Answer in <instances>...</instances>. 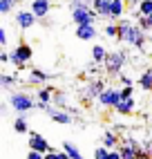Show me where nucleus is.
I'll return each instance as SVG.
<instances>
[{"label": "nucleus", "instance_id": "29", "mask_svg": "<svg viewBox=\"0 0 152 159\" xmlns=\"http://www.w3.org/2000/svg\"><path fill=\"white\" fill-rule=\"evenodd\" d=\"M65 101H67V97H65V94L63 92H56V94H54V105H58V108H67V105H65Z\"/></svg>", "mask_w": 152, "mask_h": 159}, {"label": "nucleus", "instance_id": "17", "mask_svg": "<svg viewBox=\"0 0 152 159\" xmlns=\"http://www.w3.org/2000/svg\"><path fill=\"white\" fill-rule=\"evenodd\" d=\"M101 146H105L107 150H114L118 146V139H116V132L114 130H105L103 137H101Z\"/></svg>", "mask_w": 152, "mask_h": 159}, {"label": "nucleus", "instance_id": "3", "mask_svg": "<svg viewBox=\"0 0 152 159\" xmlns=\"http://www.w3.org/2000/svg\"><path fill=\"white\" fill-rule=\"evenodd\" d=\"M9 105H11L18 114H25V112L36 108V99L31 97L29 92H11L9 94Z\"/></svg>", "mask_w": 152, "mask_h": 159}, {"label": "nucleus", "instance_id": "14", "mask_svg": "<svg viewBox=\"0 0 152 159\" xmlns=\"http://www.w3.org/2000/svg\"><path fill=\"white\" fill-rule=\"evenodd\" d=\"M92 7H94V11L99 14L101 18L110 20V9H112V0H94V2H92Z\"/></svg>", "mask_w": 152, "mask_h": 159}, {"label": "nucleus", "instance_id": "28", "mask_svg": "<svg viewBox=\"0 0 152 159\" xmlns=\"http://www.w3.org/2000/svg\"><path fill=\"white\" fill-rule=\"evenodd\" d=\"M94 159H110V150H107L105 146H99L94 150Z\"/></svg>", "mask_w": 152, "mask_h": 159}, {"label": "nucleus", "instance_id": "8", "mask_svg": "<svg viewBox=\"0 0 152 159\" xmlns=\"http://www.w3.org/2000/svg\"><path fill=\"white\" fill-rule=\"evenodd\" d=\"M105 88H107V85H105V81H103V79H94V81H90L87 85H85L83 97L87 99V101H94V99H99V97H101V92H103Z\"/></svg>", "mask_w": 152, "mask_h": 159}, {"label": "nucleus", "instance_id": "24", "mask_svg": "<svg viewBox=\"0 0 152 159\" xmlns=\"http://www.w3.org/2000/svg\"><path fill=\"white\" fill-rule=\"evenodd\" d=\"M16 5H18V0H0V14H11L14 9H16Z\"/></svg>", "mask_w": 152, "mask_h": 159}, {"label": "nucleus", "instance_id": "35", "mask_svg": "<svg viewBox=\"0 0 152 159\" xmlns=\"http://www.w3.org/2000/svg\"><path fill=\"white\" fill-rule=\"evenodd\" d=\"M110 159H123V157H121V150H118V148L110 150Z\"/></svg>", "mask_w": 152, "mask_h": 159}, {"label": "nucleus", "instance_id": "37", "mask_svg": "<svg viewBox=\"0 0 152 159\" xmlns=\"http://www.w3.org/2000/svg\"><path fill=\"white\" fill-rule=\"evenodd\" d=\"M45 159H58V155H56V150H51V152H47V155H45Z\"/></svg>", "mask_w": 152, "mask_h": 159}, {"label": "nucleus", "instance_id": "34", "mask_svg": "<svg viewBox=\"0 0 152 159\" xmlns=\"http://www.w3.org/2000/svg\"><path fill=\"white\" fill-rule=\"evenodd\" d=\"M27 159H45V155H42V152H36V150H29Z\"/></svg>", "mask_w": 152, "mask_h": 159}, {"label": "nucleus", "instance_id": "1", "mask_svg": "<svg viewBox=\"0 0 152 159\" xmlns=\"http://www.w3.org/2000/svg\"><path fill=\"white\" fill-rule=\"evenodd\" d=\"M118 40H123L125 45L134 47V49H145V34L139 27V23H132L130 18L118 20Z\"/></svg>", "mask_w": 152, "mask_h": 159}, {"label": "nucleus", "instance_id": "7", "mask_svg": "<svg viewBox=\"0 0 152 159\" xmlns=\"http://www.w3.org/2000/svg\"><path fill=\"white\" fill-rule=\"evenodd\" d=\"M29 150H36V152L47 155V152H51V146L47 143V139H45L42 134H38V132H29Z\"/></svg>", "mask_w": 152, "mask_h": 159}, {"label": "nucleus", "instance_id": "19", "mask_svg": "<svg viewBox=\"0 0 152 159\" xmlns=\"http://www.w3.org/2000/svg\"><path fill=\"white\" fill-rule=\"evenodd\" d=\"M139 88L143 92H152V70H143L139 76Z\"/></svg>", "mask_w": 152, "mask_h": 159}, {"label": "nucleus", "instance_id": "13", "mask_svg": "<svg viewBox=\"0 0 152 159\" xmlns=\"http://www.w3.org/2000/svg\"><path fill=\"white\" fill-rule=\"evenodd\" d=\"M51 79V74L40 70V67H31L29 70V83H36V85H40V83H47Z\"/></svg>", "mask_w": 152, "mask_h": 159}, {"label": "nucleus", "instance_id": "9", "mask_svg": "<svg viewBox=\"0 0 152 159\" xmlns=\"http://www.w3.org/2000/svg\"><path fill=\"white\" fill-rule=\"evenodd\" d=\"M51 121H56V123H63V125H69L72 123V114L67 110H63V108H56V105H49L47 112H45Z\"/></svg>", "mask_w": 152, "mask_h": 159}, {"label": "nucleus", "instance_id": "31", "mask_svg": "<svg viewBox=\"0 0 152 159\" xmlns=\"http://www.w3.org/2000/svg\"><path fill=\"white\" fill-rule=\"evenodd\" d=\"M134 88H121V99H134Z\"/></svg>", "mask_w": 152, "mask_h": 159}, {"label": "nucleus", "instance_id": "16", "mask_svg": "<svg viewBox=\"0 0 152 159\" xmlns=\"http://www.w3.org/2000/svg\"><path fill=\"white\" fill-rule=\"evenodd\" d=\"M114 110H116L118 114H125V116H127V114H132V112L136 110V101H134V99H121V103H118Z\"/></svg>", "mask_w": 152, "mask_h": 159}, {"label": "nucleus", "instance_id": "25", "mask_svg": "<svg viewBox=\"0 0 152 159\" xmlns=\"http://www.w3.org/2000/svg\"><path fill=\"white\" fill-rule=\"evenodd\" d=\"M136 9H139L141 16H150V14H152V0H141Z\"/></svg>", "mask_w": 152, "mask_h": 159}, {"label": "nucleus", "instance_id": "36", "mask_svg": "<svg viewBox=\"0 0 152 159\" xmlns=\"http://www.w3.org/2000/svg\"><path fill=\"white\" fill-rule=\"evenodd\" d=\"M0 63H9V52L2 49V54H0Z\"/></svg>", "mask_w": 152, "mask_h": 159}, {"label": "nucleus", "instance_id": "32", "mask_svg": "<svg viewBox=\"0 0 152 159\" xmlns=\"http://www.w3.org/2000/svg\"><path fill=\"white\" fill-rule=\"evenodd\" d=\"M118 81H121V85H123V88H132V79L125 76V74H118Z\"/></svg>", "mask_w": 152, "mask_h": 159}, {"label": "nucleus", "instance_id": "11", "mask_svg": "<svg viewBox=\"0 0 152 159\" xmlns=\"http://www.w3.org/2000/svg\"><path fill=\"white\" fill-rule=\"evenodd\" d=\"M36 16L31 14V11H25V9H20V11H16V25L20 27V29H31L36 25Z\"/></svg>", "mask_w": 152, "mask_h": 159}, {"label": "nucleus", "instance_id": "22", "mask_svg": "<svg viewBox=\"0 0 152 159\" xmlns=\"http://www.w3.org/2000/svg\"><path fill=\"white\" fill-rule=\"evenodd\" d=\"M63 150L69 155V159H83L81 150H78V146L72 143V141H63Z\"/></svg>", "mask_w": 152, "mask_h": 159}, {"label": "nucleus", "instance_id": "18", "mask_svg": "<svg viewBox=\"0 0 152 159\" xmlns=\"http://www.w3.org/2000/svg\"><path fill=\"white\" fill-rule=\"evenodd\" d=\"M107 54H110V52H107L103 45H94L92 47V61L96 63V65H103L105 58H107Z\"/></svg>", "mask_w": 152, "mask_h": 159}, {"label": "nucleus", "instance_id": "27", "mask_svg": "<svg viewBox=\"0 0 152 159\" xmlns=\"http://www.w3.org/2000/svg\"><path fill=\"white\" fill-rule=\"evenodd\" d=\"M94 0H69V9H81V7H92Z\"/></svg>", "mask_w": 152, "mask_h": 159}, {"label": "nucleus", "instance_id": "4", "mask_svg": "<svg viewBox=\"0 0 152 159\" xmlns=\"http://www.w3.org/2000/svg\"><path fill=\"white\" fill-rule=\"evenodd\" d=\"M125 63H127V52H125V49H114V52L107 54V58H105L103 65H105V72H107V74L118 76Z\"/></svg>", "mask_w": 152, "mask_h": 159}, {"label": "nucleus", "instance_id": "33", "mask_svg": "<svg viewBox=\"0 0 152 159\" xmlns=\"http://www.w3.org/2000/svg\"><path fill=\"white\" fill-rule=\"evenodd\" d=\"M0 45H2V47L7 45V29L5 27H0Z\"/></svg>", "mask_w": 152, "mask_h": 159}, {"label": "nucleus", "instance_id": "39", "mask_svg": "<svg viewBox=\"0 0 152 159\" xmlns=\"http://www.w3.org/2000/svg\"><path fill=\"white\" fill-rule=\"evenodd\" d=\"M148 18H150V20H152V14H150V16H148Z\"/></svg>", "mask_w": 152, "mask_h": 159}, {"label": "nucleus", "instance_id": "2", "mask_svg": "<svg viewBox=\"0 0 152 159\" xmlns=\"http://www.w3.org/2000/svg\"><path fill=\"white\" fill-rule=\"evenodd\" d=\"M31 56H34V49H31V45L18 43L11 52H9V63H11L16 70H25V65L31 61Z\"/></svg>", "mask_w": 152, "mask_h": 159}, {"label": "nucleus", "instance_id": "12", "mask_svg": "<svg viewBox=\"0 0 152 159\" xmlns=\"http://www.w3.org/2000/svg\"><path fill=\"white\" fill-rule=\"evenodd\" d=\"M125 14V0H112V9H110V20L107 23H118Z\"/></svg>", "mask_w": 152, "mask_h": 159}, {"label": "nucleus", "instance_id": "6", "mask_svg": "<svg viewBox=\"0 0 152 159\" xmlns=\"http://www.w3.org/2000/svg\"><path fill=\"white\" fill-rule=\"evenodd\" d=\"M103 108H116L118 103H121V90H116L112 85H107L103 92H101V97L96 99Z\"/></svg>", "mask_w": 152, "mask_h": 159}, {"label": "nucleus", "instance_id": "30", "mask_svg": "<svg viewBox=\"0 0 152 159\" xmlns=\"http://www.w3.org/2000/svg\"><path fill=\"white\" fill-rule=\"evenodd\" d=\"M136 23H139V27H141V29H143V31H148V29H152V20H150L148 16H139V20H136Z\"/></svg>", "mask_w": 152, "mask_h": 159}, {"label": "nucleus", "instance_id": "20", "mask_svg": "<svg viewBox=\"0 0 152 159\" xmlns=\"http://www.w3.org/2000/svg\"><path fill=\"white\" fill-rule=\"evenodd\" d=\"M54 94H56V90H54V88H42V90H38V94H36V101H40V103H51V101H54Z\"/></svg>", "mask_w": 152, "mask_h": 159}, {"label": "nucleus", "instance_id": "15", "mask_svg": "<svg viewBox=\"0 0 152 159\" xmlns=\"http://www.w3.org/2000/svg\"><path fill=\"white\" fill-rule=\"evenodd\" d=\"M76 36L81 40H94L96 38V25H76Z\"/></svg>", "mask_w": 152, "mask_h": 159}, {"label": "nucleus", "instance_id": "38", "mask_svg": "<svg viewBox=\"0 0 152 159\" xmlns=\"http://www.w3.org/2000/svg\"><path fill=\"white\" fill-rule=\"evenodd\" d=\"M139 2H141V0H125V5H132V7H134V5L139 7Z\"/></svg>", "mask_w": 152, "mask_h": 159}, {"label": "nucleus", "instance_id": "26", "mask_svg": "<svg viewBox=\"0 0 152 159\" xmlns=\"http://www.w3.org/2000/svg\"><path fill=\"white\" fill-rule=\"evenodd\" d=\"M105 36L118 40V23H107V25H105Z\"/></svg>", "mask_w": 152, "mask_h": 159}, {"label": "nucleus", "instance_id": "10", "mask_svg": "<svg viewBox=\"0 0 152 159\" xmlns=\"http://www.w3.org/2000/svg\"><path fill=\"white\" fill-rule=\"evenodd\" d=\"M29 11L34 14L36 18H45V16L51 11V0H31Z\"/></svg>", "mask_w": 152, "mask_h": 159}, {"label": "nucleus", "instance_id": "5", "mask_svg": "<svg viewBox=\"0 0 152 159\" xmlns=\"http://www.w3.org/2000/svg\"><path fill=\"white\" fill-rule=\"evenodd\" d=\"M99 14L94 11V7H81V9H72V23L74 25H94Z\"/></svg>", "mask_w": 152, "mask_h": 159}, {"label": "nucleus", "instance_id": "23", "mask_svg": "<svg viewBox=\"0 0 152 159\" xmlns=\"http://www.w3.org/2000/svg\"><path fill=\"white\" fill-rule=\"evenodd\" d=\"M14 130H16L18 134L29 132V125H27V121H25V116H23V114H18V116H16V121H14Z\"/></svg>", "mask_w": 152, "mask_h": 159}, {"label": "nucleus", "instance_id": "21", "mask_svg": "<svg viewBox=\"0 0 152 159\" xmlns=\"http://www.w3.org/2000/svg\"><path fill=\"white\" fill-rule=\"evenodd\" d=\"M18 81V72L14 74V76H9L7 72H0V88L2 90H11V85Z\"/></svg>", "mask_w": 152, "mask_h": 159}]
</instances>
